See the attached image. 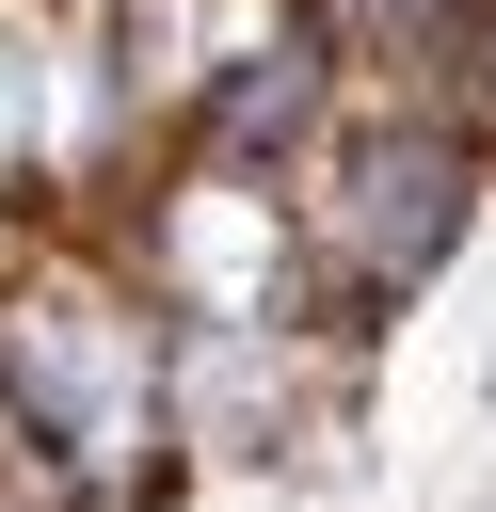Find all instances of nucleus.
I'll use <instances>...</instances> for the list:
<instances>
[{
	"instance_id": "nucleus-1",
	"label": "nucleus",
	"mask_w": 496,
	"mask_h": 512,
	"mask_svg": "<svg viewBox=\"0 0 496 512\" xmlns=\"http://www.w3.org/2000/svg\"><path fill=\"white\" fill-rule=\"evenodd\" d=\"M0 432L16 480L64 512H128L176 480V320L128 272H48L0 304Z\"/></svg>"
},
{
	"instance_id": "nucleus-2",
	"label": "nucleus",
	"mask_w": 496,
	"mask_h": 512,
	"mask_svg": "<svg viewBox=\"0 0 496 512\" xmlns=\"http://www.w3.org/2000/svg\"><path fill=\"white\" fill-rule=\"evenodd\" d=\"M480 128L448 112V96H400V112H336V144L304 160V304L336 320V336H368V320H400L448 256H464V224H480Z\"/></svg>"
},
{
	"instance_id": "nucleus-3",
	"label": "nucleus",
	"mask_w": 496,
	"mask_h": 512,
	"mask_svg": "<svg viewBox=\"0 0 496 512\" xmlns=\"http://www.w3.org/2000/svg\"><path fill=\"white\" fill-rule=\"evenodd\" d=\"M336 16L320 0H240L224 64L192 80V160H240V176H304L336 144Z\"/></svg>"
},
{
	"instance_id": "nucleus-4",
	"label": "nucleus",
	"mask_w": 496,
	"mask_h": 512,
	"mask_svg": "<svg viewBox=\"0 0 496 512\" xmlns=\"http://www.w3.org/2000/svg\"><path fill=\"white\" fill-rule=\"evenodd\" d=\"M336 16V48H384V64H432L448 80V48L480 32V0H320Z\"/></svg>"
},
{
	"instance_id": "nucleus-5",
	"label": "nucleus",
	"mask_w": 496,
	"mask_h": 512,
	"mask_svg": "<svg viewBox=\"0 0 496 512\" xmlns=\"http://www.w3.org/2000/svg\"><path fill=\"white\" fill-rule=\"evenodd\" d=\"M32 112H48V64H32V32L0 16V192H16V176H32V144H48Z\"/></svg>"
},
{
	"instance_id": "nucleus-6",
	"label": "nucleus",
	"mask_w": 496,
	"mask_h": 512,
	"mask_svg": "<svg viewBox=\"0 0 496 512\" xmlns=\"http://www.w3.org/2000/svg\"><path fill=\"white\" fill-rule=\"evenodd\" d=\"M432 96H448V112L480 128V160H496V0H480V32L448 48V80H432Z\"/></svg>"
}]
</instances>
